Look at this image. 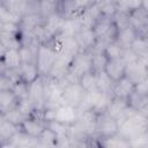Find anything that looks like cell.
<instances>
[{"label": "cell", "mask_w": 148, "mask_h": 148, "mask_svg": "<svg viewBox=\"0 0 148 148\" xmlns=\"http://www.w3.org/2000/svg\"><path fill=\"white\" fill-rule=\"evenodd\" d=\"M125 68H126L125 61L121 58H118V59L108 60L104 67V72L113 82H116L125 76Z\"/></svg>", "instance_id": "7c38bea8"}, {"label": "cell", "mask_w": 148, "mask_h": 148, "mask_svg": "<svg viewBox=\"0 0 148 148\" xmlns=\"http://www.w3.org/2000/svg\"><path fill=\"white\" fill-rule=\"evenodd\" d=\"M96 87L97 89L108 95H112V87H113V81L105 74V72H98L96 73Z\"/></svg>", "instance_id": "603a6c76"}, {"label": "cell", "mask_w": 148, "mask_h": 148, "mask_svg": "<svg viewBox=\"0 0 148 148\" xmlns=\"http://www.w3.org/2000/svg\"><path fill=\"white\" fill-rule=\"evenodd\" d=\"M99 3H109V2H114L116 0H96Z\"/></svg>", "instance_id": "836d02e7"}, {"label": "cell", "mask_w": 148, "mask_h": 148, "mask_svg": "<svg viewBox=\"0 0 148 148\" xmlns=\"http://www.w3.org/2000/svg\"><path fill=\"white\" fill-rule=\"evenodd\" d=\"M62 84V103L80 108L83 95H84V89L81 87V84L77 81L74 82H65Z\"/></svg>", "instance_id": "5b68a950"}, {"label": "cell", "mask_w": 148, "mask_h": 148, "mask_svg": "<svg viewBox=\"0 0 148 148\" xmlns=\"http://www.w3.org/2000/svg\"><path fill=\"white\" fill-rule=\"evenodd\" d=\"M28 83L23 82L22 80H17L13 83V92L15 94V96L17 97V101L18 99H22V98H27L28 97Z\"/></svg>", "instance_id": "f546056e"}, {"label": "cell", "mask_w": 148, "mask_h": 148, "mask_svg": "<svg viewBox=\"0 0 148 148\" xmlns=\"http://www.w3.org/2000/svg\"><path fill=\"white\" fill-rule=\"evenodd\" d=\"M6 50H7V47H6L5 44L0 40V60H2V57H3L5 52H6Z\"/></svg>", "instance_id": "d6a6232c"}, {"label": "cell", "mask_w": 148, "mask_h": 148, "mask_svg": "<svg viewBox=\"0 0 148 148\" xmlns=\"http://www.w3.org/2000/svg\"><path fill=\"white\" fill-rule=\"evenodd\" d=\"M79 109L65 103H61L56 109H44V119H54L67 126H72L79 118Z\"/></svg>", "instance_id": "3957f363"}, {"label": "cell", "mask_w": 148, "mask_h": 148, "mask_svg": "<svg viewBox=\"0 0 148 148\" xmlns=\"http://www.w3.org/2000/svg\"><path fill=\"white\" fill-rule=\"evenodd\" d=\"M135 84L127 79L126 76L119 79L118 81L113 82V87H112V96L117 97V98H121V99H126L133 91H134Z\"/></svg>", "instance_id": "5bb4252c"}, {"label": "cell", "mask_w": 148, "mask_h": 148, "mask_svg": "<svg viewBox=\"0 0 148 148\" xmlns=\"http://www.w3.org/2000/svg\"><path fill=\"white\" fill-rule=\"evenodd\" d=\"M20 131V127L15 124L10 123L9 120L2 118L0 121V147L1 146H8L12 138L16 132Z\"/></svg>", "instance_id": "ac0fdd59"}, {"label": "cell", "mask_w": 148, "mask_h": 148, "mask_svg": "<svg viewBox=\"0 0 148 148\" xmlns=\"http://www.w3.org/2000/svg\"><path fill=\"white\" fill-rule=\"evenodd\" d=\"M2 62H3V65H5L7 71L17 69L22 64L18 49H16V47L7 49L5 54H3V57H2Z\"/></svg>", "instance_id": "d6986e66"}, {"label": "cell", "mask_w": 148, "mask_h": 148, "mask_svg": "<svg viewBox=\"0 0 148 148\" xmlns=\"http://www.w3.org/2000/svg\"><path fill=\"white\" fill-rule=\"evenodd\" d=\"M119 131V123L106 111L97 113L96 124H95V135L99 139L111 138L117 135Z\"/></svg>", "instance_id": "277c9868"}, {"label": "cell", "mask_w": 148, "mask_h": 148, "mask_svg": "<svg viewBox=\"0 0 148 148\" xmlns=\"http://www.w3.org/2000/svg\"><path fill=\"white\" fill-rule=\"evenodd\" d=\"M77 82L81 84V87L84 89V91L97 89V87H96V73L92 71H88V72L83 73L79 77Z\"/></svg>", "instance_id": "484cf974"}, {"label": "cell", "mask_w": 148, "mask_h": 148, "mask_svg": "<svg viewBox=\"0 0 148 148\" xmlns=\"http://www.w3.org/2000/svg\"><path fill=\"white\" fill-rule=\"evenodd\" d=\"M138 36V32L136 30L133 28V27H127V28H124V29H120L118 30L117 32V36H116V43L123 49V50H130L131 49V45L134 40V38Z\"/></svg>", "instance_id": "e0dca14e"}, {"label": "cell", "mask_w": 148, "mask_h": 148, "mask_svg": "<svg viewBox=\"0 0 148 148\" xmlns=\"http://www.w3.org/2000/svg\"><path fill=\"white\" fill-rule=\"evenodd\" d=\"M17 73H18V79L28 84L40 77L38 68L34 62H22L21 66L17 68Z\"/></svg>", "instance_id": "2e32d148"}, {"label": "cell", "mask_w": 148, "mask_h": 148, "mask_svg": "<svg viewBox=\"0 0 148 148\" xmlns=\"http://www.w3.org/2000/svg\"><path fill=\"white\" fill-rule=\"evenodd\" d=\"M2 9H3V6H2V1L0 0V12H1Z\"/></svg>", "instance_id": "e575fe53"}, {"label": "cell", "mask_w": 148, "mask_h": 148, "mask_svg": "<svg viewBox=\"0 0 148 148\" xmlns=\"http://www.w3.org/2000/svg\"><path fill=\"white\" fill-rule=\"evenodd\" d=\"M148 71H147V61L146 60H136L134 62L127 64L125 68V76L130 79L134 84L139 81L147 77Z\"/></svg>", "instance_id": "30bf717a"}, {"label": "cell", "mask_w": 148, "mask_h": 148, "mask_svg": "<svg viewBox=\"0 0 148 148\" xmlns=\"http://www.w3.org/2000/svg\"><path fill=\"white\" fill-rule=\"evenodd\" d=\"M2 116H3L5 119L9 120L10 123L15 124V125L18 126V127H20V125L22 124V121L27 118V116H24L16 106L13 108V109H10V110H8V111H6V112H3Z\"/></svg>", "instance_id": "f1b7e54d"}, {"label": "cell", "mask_w": 148, "mask_h": 148, "mask_svg": "<svg viewBox=\"0 0 148 148\" xmlns=\"http://www.w3.org/2000/svg\"><path fill=\"white\" fill-rule=\"evenodd\" d=\"M134 90L141 92V94H147L148 95V77L139 81L138 83H135V88Z\"/></svg>", "instance_id": "1f68e13d"}, {"label": "cell", "mask_w": 148, "mask_h": 148, "mask_svg": "<svg viewBox=\"0 0 148 148\" xmlns=\"http://www.w3.org/2000/svg\"><path fill=\"white\" fill-rule=\"evenodd\" d=\"M76 39V43L79 45L80 51H88L90 52L96 43V36L92 31L91 28H87V27H82L80 29V31L74 36Z\"/></svg>", "instance_id": "8fae6325"}, {"label": "cell", "mask_w": 148, "mask_h": 148, "mask_svg": "<svg viewBox=\"0 0 148 148\" xmlns=\"http://www.w3.org/2000/svg\"><path fill=\"white\" fill-rule=\"evenodd\" d=\"M147 114L134 111L119 123L118 134L125 140L130 141L134 138H138L139 135L147 133Z\"/></svg>", "instance_id": "6da1fadb"}, {"label": "cell", "mask_w": 148, "mask_h": 148, "mask_svg": "<svg viewBox=\"0 0 148 148\" xmlns=\"http://www.w3.org/2000/svg\"><path fill=\"white\" fill-rule=\"evenodd\" d=\"M44 82L45 77H38L28 86V98L35 105V109H44Z\"/></svg>", "instance_id": "ba28073f"}, {"label": "cell", "mask_w": 148, "mask_h": 148, "mask_svg": "<svg viewBox=\"0 0 148 148\" xmlns=\"http://www.w3.org/2000/svg\"><path fill=\"white\" fill-rule=\"evenodd\" d=\"M37 141H38V146H58V138L47 127L38 136Z\"/></svg>", "instance_id": "83f0119b"}, {"label": "cell", "mask_w": 148, "mask_h": 148, "mask_svg": "<svg viewBox=\"0 0 148 148\" xmlns=\"http://www.w3.org/2000/svg\"><path fill=\"white\" fill-rule=\"evenodd\" d=\"M126 103L130 109L136 112H142L147 114V106H148V95L147 94H141L136 90H134L126 99Z\"/></svg>", "instance_id": "9a60e30c"}, {"label": "cell", "mask_w": 148, "mask_h": 148, "mask_svg": "<svg viewBox=\"0 0 148 148\" xmlns=\"http://www.w3.org/2000/svg\"><path fill=\"white\" fill-rule=\"evenodd\" d=\"M102 51H103V53L105 54V57L108 58V60L121 58L123 52H124V50H123L116 42H111V43L106 44Z\"/></svg>", "instance_id": "4316f807"}, {"label": "cell", "mask_w": 148, "mask_h": 148, "mask_svg": "<svg viewBox=\"0 0 148 148\" xmlns=\"http://www.w3.org/2000/svg\"><path fill=\"white\" fill-rule=\"evenodd\" d=\"M114 5L117 7V10L130 14L141 7L147 8V0H116Z\"/></svg>", "instance_id": "44dd1931"}, {"label": "cell", "mask_w": 148, "mask_h": 148, "mask_svg": "<svg viewBox=\"0 0 148 148\" xmlns=\"http://www.w3.org/2000/svg\"><path fill=\"white\" fill-rule=\"evenodd\" d=\"M13 80L9 77V75L5 73H0V90H9L13 88Z\"/></svg>", "instance_id": "4dcf8cb0"}, {"label": "cell", "mask_w": 148, "mask_h": 148, "mask_svg": "<svg viewBox=\"0 0 148 148\" xmlns=\"http://www.w3.org/2000/svg\"><path fill=\"white\" fill-rule=\"evenodd\" d=\"M69 1H71V0H60V3H61V2H69Z\"/></svg>", "instance_id": "d590c367"}, {"label": "cell", "mask_w": 148, "mask_h": 148, "mask_svg": "<svg viewBox=\"0 0 148 148\" xmlns=\"http://www.w3.org/2000/svg\"><path fill=\"white\" fill-rule=\"evenodd\" d=\"M56 56H57V52H56V49L51 40L46 42V43H42L37 46L35 64H36L42 77L49 76L52 65L54 62Z\"/></svg>", "instance_id": "7a4b0ae2"}, {"label": "cell", "mask_w": 148, "mask_h": 148, "mask_svg": "<svg viewBox=\"0 0 148 148\" xmlns=\"http://www.w3.org/2000/svg\"><path fill=\"white\" fill-rule=\"evenodd\" d=\"M106 112L110 116H112L114 119H117L118 123H120L123 119H125L127 116H130L134 111L128 108V105H127L125 99L117 98V97L112 96L110 102H109V104H108Z\"/></svg>", "instance_id": "52a82bcc"}, {"label": "cell", "mask_w": 148, "mask_h": 148, "mask_svg": "<svg viewBox=\"0 0 148 148\" xmlns=\"http://www.w3.org/2000/svg\"><path fill=\"white\" fill-rule=\"evenodd\" d=\"M1 1H2V6L5 9H7L12 14H14L21 18V16L23 15V10H24L27 0H1Z\"/></svg>", "instance_id": "cb8c5ba5"}, {"label": "cell", "mask_w": 148, "mask_h": 148, "mask_svg": "<svg viewBox=\"0 0 148 148\" xmlns=\"http://www.w3.org/2000/svg\"><path fill=\"white\" fill-rule=\"evenodd\" d=\"M131 50L139 59L147 61V57H148V39H147V36L138 35L134 38V40L131 45Z\"/></svg>", "instance_id": "ffe728a7"}, {"label": "cell", "mask_w": 148, "mask_h": 148, "mask_svg": "<svg viewBox=\"0 0 148 148\" xmlns=\"http://www.w3.org/2000/svg\"><path fill=\"white\" fill-rule=\"evenodd\" d=\"M45 128H46V120L35 116L27 117L20 125V131H22L24 134L34 139H38V136L43 133Z\"/></svg>", "instance_id": "8992f818"}, {"label": "cell", "mask_w": 148, "mask_h": 148, "mask_svg": "<svg viewBox=\"0 0 148 148\" xmlns=\"http://www.w3.org/2000/svg\"><path fill=\"white\" fill-rule=\"evenodd\" d=\"M130 24L133 27L138 35L147 36V27H148V15H147V8H139L133 10L128 14Z\"/></svg>", "instance_id": "9c48e42d"}, {"label": "cell", "mask_w": 148, "mask_h": 148, "mask_svg": "<svg viewBox=\"0 0 148 148\" xmlns=\"http://www.w3.org/2000/svg\"><path fill=\"white\" fill-rule=\"evenodd\" d=\"M81 28H82V24H81V21L79 18V16H75V15L64 16V20H62V23H61V27H60V31H59L58 35L74 37L80 31Z\"/></svg>", "instance_id": "4fadbf2b"}, {"label": "cell", "mask_w": 148, "mask_h": 148, "mask_svg": "<svg viewBox=\"0 0 148 148\" xmlns=\"http://www.w3.org/2000/svg\"><path fill=\"white\" fill-rule=\"evenodd\" d=\"M108 62V58L103 51H91V71L95 73L103 72Z\"/></svg>", "instance_id": "d4e9b609"}, {"label": "cell", "mask_w": 148, "mask_h": 148, "mask_svg": "<svg viewBox=\"0 0 148 148\" xmlns=\"http://www.w3.org/2000/svg\"><path fill=\"white\" fill-rule=\"evenodd\" d=\"M17 104V97L13 92L12 89L9 90H0V112L3 113Z\"/></svg>", "instance_id": "7402d4cb"}]
</instances>
